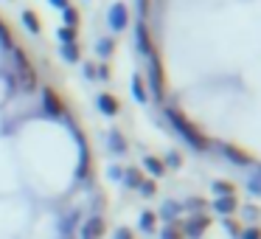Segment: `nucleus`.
<instances>
[{
	"label": "nucleus",
	"instance_id": "obj_23",
	"mask_svg": "<svg viewBox=\"0 0 261 239\" xmlns=\"http://www.w3.org/2000/svg\"><path fill=\"white\" fill-rule=\"evenodd\" d=\"M68 23H79V14H76L73 9H68Z\"/></svg>",
	"mask_w": 261,
	"mask_h": 239
},
{
	"label": "nucleus",
	"instance_id": "obj_20",
	"mask_svg": "<svg viewBox=\"0 0 261 239\" xmlns=\"http://www.w3.org/2000/svg\"><path fill=\"white\" fill-rule=\"evenodd\" d=\"M65 59H70V62H73V59H79V48L68 45V48H65Z\"/></svg>",
	"mask_w": 261,
	"mask_h": 239
},
{
	"label": "nucleus",
	"instance_id": "obj_13",
	"mask_svg": "<svg viewBox=\"0 0 261 239\" xmlns=\"http://www.w3.org/2000/svg\"><path fill=\"white\" fill-rule=\"evenodd\" d=\"M124 23H126V9L124 6H115L113 9V26H115V29H121Z\"/></svg>",
	"mask_w": 261,
	"mask_h": 239
},
{
	"label": "nucleus",
	"instance_id": "obj_5",
	"mask_svg": "<svg viewBox=\"0 0 261 239\" xmlns=\"http://www.w3.org/2000/svg\"><path fill=\"white\" fill-rule=\"evenodd\" d=\"M236 208H239L236 194H233V197H216L214 200V211H219V214H225V217H230Z\"/></svg>",
	"mask_w": 261,
	"mask_h": 239
},
{
	"label": "nucleus",
	"instance_id": "obj_11",
	"mask_svg": "<svg viewBox=\"0 0 261 239\" xmlns=\"http://www.w3.org/2000/svg\"><path fill=\"white\" fill-rule=\"evenodd\" d=\"M225 152H227V158H233V160H239V163H250V155H244L242 149H236V147H230L227 144L225 147Z\"/></svg>",
	"mask_w": 261,
	"mask_h": 239
},
{
	"label": "nucleus",
	"instance_id": "obj_16",
	"mask_svg": "<svg viewBox=\"0 0 261 239\" xmlns=\"http://www.w3.org/2000/svg\"><path fill=\"white\" fill-rule=\"evenodd\" d=\"M177 214H180V205H177V203H166V205H163V217H169V220H174Z\"/></svg>",
	"mask_w": 261,
	"mask_h": 239
},
{
	"label": "nucleus",
	"instance_id": "obj_17",
	"mask_svg": "<svg viewBox=\"0 0 261 239\" xmlns=\"http://www.w3.org/2000/svg\"><path fill=\"white\" fill-rule=\"evenodd\" d=\"M25 26H29V29H34V31H40V20H37L34 12H25Z\"/></svg>",
	"mask_w": 261,
	"mask_h": 239
},
{
	"label": "nucleus",
	"instance_id": "obj_8",
	"mask_svg": "<svg viewBox=\"0 0 261 239\" xmlns=\"http://www.w3.org/2000/svg\"><path fill=\"white\" fill-rule=\"evenodd\" d=\"M98 107H101V113H107V115L118 113V102H115L110 93H101V96H98Z\"/></svg>",
	"mask_w": 261,
	"mask_h": 239
},
{
	"label": "nucleus",
	"instance_id": "obj_2",
	"mask_svg": "<svg viewBox=\"0 0 261 239\" xmlns=\"http://www.w3.org/2000/svg\"><path fill=\"white\" fill-rule=\"evenodd\" d=\"M17 68H20V79H23V87H25V90H31V87L37 85V74H34V68L29 65V57H25L23 51H17Z\"/></svg>",
	"mask_w": 261,
	"mask_h": 239
},
{
	"label": "nucleus",
	"instance_id": "obj_15",
	"mask_svg": "<svg viewBox=\"0 0 261 239\" xmlns=\"http://www.w3.org/2000/svg\"><path fill=\"white\" fill-rule=\"evenodd\" d=\"M225 228L233 233V236H242V225H239L236 220H230V217H225Z\"/></svg>",
	"mask_w": 261,
	"mask_h": 239
},
{
	"label": "nucleus",
	"instance_id": "obj_19",
	"mask_svg": "<svg viewBox=\"0 0 261 239\" xmlns=\"http://www.w3.org/2000/svg\"><path fill=\"white\" fill-rule=\"evenodd\" d=\"M135 96H138V102H143V99H146V93H143V85H141V76H135Z\"/></svg>",
	"mask_w": 261,
	"mask_h": 239
},
{
	"label": "nucleus",
	"instance_id": "obj_14",
	"mask_svg": "<svg viewBox=\"0 0 261 239\" xmlns=\"http://www.w3.org/2000/svg\"><path fill=\"white\" fill-rule=\"evenodd\" d=\"M143 192V197H154V192H158V186H154V180H141V186H138Z\"/></svg>",
	"mask_w": 261,
	"mask_h": 239
},
{
	"label": "nucleus",
	"instance_id": "obj_3",
	"mask_svg": "<svg viewBox=\"0 0 261 239\" xmlns=\"http://www.w3.org/2000/svg\"><path fill=\"white\" fill-rule=\"evenodd\" d=\"M104 231H107V225H104L101 217H90L85 222V228H82V239H101Z\"/></svg>",
	"mask_w": 261,
	"mask_h": 239
},
{
	"label": "nucleus",
	"instance_id": "obj_22",
	"mask_svg": "<svg viewBox=\"0 0 261 239\" xmlns=\"http://www.w3.org/2000/svg\"><path fill=\"white\" fill-rule=\"evenodd\" d=\"M73 37H76L73 29H65V31H62V40H65V42H73Z\"/></svg>",
	"mask_w": 261,
	"mask_h": 239
},
{
	"label": "nucleus",
	"instance_id": "obj_21",
	"mask_svg": "<svg viewBox=\"0 0 261 239\" xmlns=\"http://www.w3.org/2000/svg\"><path fill=\"white\" fill-rule=\"evenodd\" d=\"M115 239H135V233H132L129 228H121V231H118V236H115Z\"/></svg>",
	"mask_w": 261,
	"mask_h": 239
},
{
	"label": "nucleus",
	"instance_id": "obj_10",
	"mask_svg": "<svg viewBox=\"0 0 261 239\" xmlns=\"http://www.w3.org/2000/svg\"><path fill=\"white\" fill-rule=\"evenodd\" d=\"M160 239H186V233H182V228L177 225V222H171V225H166V231Z\"/></svg>",
	"mask_w": 261,
	"mask_h": 239
},
{
	"label": "nucleus",
	"instance_id": "obj_18",
	"mask_svg": "<svg viewBox=\"0 0 261 239\" xmlns=\"http://www.w3.org/2000/svg\"><path fill=\"white\" fill-rule=\"evenodd\" d=\"M242 239H261V228H247V231H242Z\"/></svg>",
	"mask_w": 261,
	"mask_h": 239
},
{
	"label": "nucleus",
	"instance_id": "obj_4",
	"mask_svg": "<svg viewBox=\"0 0 261 239\" xmlns=\"http://www.w3.org/2000/svg\"><path fill=\"white\" fill-rule=\"evenodd\" d=\"M208 225H211V220L205 214H199V217H194V220H188V225L182 228V233H186V236H191V239H199Z\"/></svg>",
	"mask_w": 261,
	"mask_h": 239
},
{
	"label": "nucleus",
	"instance_id": "obj_12",
	"mask_svg": "<svg viewBox=\"0 0 261 239\" xmlns=\"http://www.w3.org/2000/svg\"><path fill=\"white\" fill-rule=\"evenodd\" d=\"M154 225H158V217H154L152 211H143L141 214V228L143 231H154Z\"/></svg>",
	"mask_w": 261,
	"mask_h": 239
},
{
	"label": "nucleus",
	"instance_id": "obj_7",
	"mask_svg": "<svg viewBox=\"0 0 261 239\" xmlns=\"http://www.w3.org/2000/svg\"><path fill=\"white\" fill-rule=\"evenodd\" d=\"M143 169H146L152 177H163L166 175V163L160 158H152V155H149V158H143Z\"/></svg>",
	"mask_w": 261,
	"mask_h": 239
},
{
	"label": "nucleus",
	"instance_id": "obj_6",
	"mask_svg": "<svg viewBox=\"0 0 261 239\" xmlns=\"http://www.w3.org/2000/svg\"><path fill=\"white\" fill-rule=\"evenodd\" d=\"M45 107H48V113H54V115H62V99H59V93L54 90V87H45Z\"/></svg>",
	"mask_w": 261,
	"mask_h": 239
},
{
	"label": "nucleus",
	"instance_id": "obj_1",
	"mask_svg": "<svg viewBox=\"0 0 261 239\" xmlns=\"http://www.w3.org/2000/svg\"><path fill=\"white\" fill-rule=\"evenodd\" d=\"M169 118L174 121V127H177V130H180L186 138H188V144H191L194 149H208V138H205L202 132H199L197 127H194L191 121H188L186 115L180 113V110H169Z\"/></svg>",
	"mask_w": 261,
	"mask_h": 239
},
{
	"label": "nucleus",
	"instance_id": "obj_9",
	"mask_svg": "<svg viewBox=\"0 0 261 239\" xmlns=\"http://www.w3.org/2000/svg\"><path fill=\"white\" fill-rule=\"evenodd\" d=\"M214 192L219 194V197H233V194H236V186L227 183V180H216L214 183Z\"/></svg>",
	"mask_w": 261,
	"mask_h": 239
}]
</instances>
